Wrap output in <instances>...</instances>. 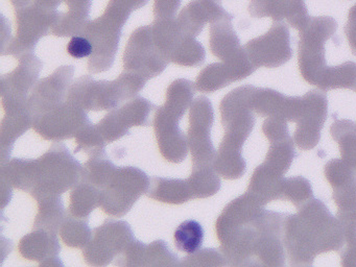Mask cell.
Masks as SVG:
<instances>
[{
    "label": "cell",
    "mask_w": 356,
    "mask_h": 267,
    "mask_svg": "<svg viewBox=\"0 0 356 267\" xmlns=\"http://www.w3.org/2000/svg\"><path fill=\"white\" fill-rule=\"evenodd\" d=\"M157 108L145 98H134L122 108H113L97 127L105 141L110 143L128 135L130 127L151 125L153 121L149 114Z\"/></svg>",
    "instance_id": "obj_12"
},
{
    "label": "cell",
    "mask_w": 356,
    "mask_h": 267,
    "mask_svg": "<svg viewBox=\"0 0 356 267\" xmlns=\"http://www.w3.org/2000/svg\"><path fill=\"white\" fill-rule=\"evenodd\" d=\"M60 235L66 245L70 248H84L92 237L88 218H80L67 213L60 227Z\"/></svg>",
    "instance_id": "obj_26"
},
{
    "label": "cell",
    "mask_w": 356,
    "mask_h": 267,
    "mask_svg": "<svg viewBox=\"0 0 356 267\" xmlns=\"http://www.w3.org/2000/svg\"><path fill=\"white\" fill-rule=\"evenodd\" d=\"M145 83L143 77L127 70L112 81H97L90 75H83L70 85L66 99L86 111L113 110L137 95Z\"/></svg>",
    "instance_id": "obj_3"
},
{
    "label": "cell",
    "mask_w": 356,
    "mask_h": 267,
    "mask_svg": "<svg viewBox=\"0 0 356 267\" xmlns=\"http://www.w3.org/2000/svg\"><path fill=\"white\" fill-rule=\"evenodd\" d=\"M19 65L13 72L1 77L3 106L7 115L17 114L28 110V94L36 85L43 63L28 52L18 56Z\"/></svg>",
    "instance_id": "obj_7"
},
{
    "label": "cell",
    "mask_w": 356,
    "mask_h": 267,
    "mask_svg": "<svg viewBox=\"0 0 356 267\" xmlns=\"http://www.w3.org/2000/svg\"><path fill=\"white\" fill-rule=\"evenodd\" d=\"M11 2L14 8H19L32 3L33 0H11Z\"/></svg>",
    "instance_id": "obj_36"
},
{
    "label": "cell",
    "mask_w": 356,
    "mask_h": 267,
    "mask_svg": "<svg viewBox=\"0 0 356 267\" xmlns=\"http://www.w3.org/2000/svg\"><path fill=\"white\" fill-rule=\"evenodd\" d=\"M188 181L195 198L213 195L220 188V179L211 166L193 167Z\"/></svg>",
    "instance_id": "obj_29"
},
{
    "label": "cell",
    "mask_w": 356,
    "mask_h": 267,
    "mask_svg": "<svg viewBox=\"0 0 356 267\" xmlns=\"http://www.w3.org/2000/svg\"><path fill=\"white\" fill-rule=\"evenodd\" d=\"M243 48L256 68L281 66L293 56L289 31L282 21H274L266 35L251 40Z\"/></svg>",
    "instance_id": "obj_11"
},
{
    "label": "cell",
    "mask_w": 356,
    "mask_h": 267,
    "mask_svg": "<svg viewBox=\"0 0 356 267\" xmlns=\"http://www.w3.org/2000/svg\"><path fill=\"white\" fill-rule=\"evenodd\" d=\"M195 91L193 81L183 79H177L168 87L165 104L160 106V110L170 118L180 121L187 108L193 104Z\"/></svg>",
    "instance_id": "obj_21"
},
{
    "label": "cell",
    "mask_w": 356,
    "mask_h": 267,
    "mask_svg": "<svg viewBox=\"0 0 356 267\" xmlns=\"http://www.w3.org/2000/svg\"><path fill=\"white\" fill-rule=\"evenodd\" d=\"M233 15L220 19L210 25V49L220 60H233L243 52L238 37L232 25Z\"/></svg>",
    "instance_id": "obj_18"
},
{
    "label": "cell",
    "mask_w": 356,
    "mask_h": 267,
    "mask_svg": "<svg viewBox=\"0 0 356 267\" xmlns=\"http://www.w3.org/2000/svg\"><path fill=\"white\" fill-rule=\"evenodd\" d=\"M149 179L136 167H118L106 187L101 190L99 207L111 216L122 217L132 209L136 200L147 193Z\"/></svg>",
    "instance_id": "obj_5"
},
{
    "label": "cell",
    "mask_w": 356,
    "mask_h": 267,
    "mask_svg": "<svg viewBox=\"0 0 356 267\" xmlns=\"http://www.w3.org/2000/svg\"><path fill=\"white\" fill-rule=\"evenodd\" d=\"M222 257L216 252V250L212 248H206V250H197V252L191 254V256L184 258V260L179 265H195V266H204V265H224V262H220Z\"/></svg>",
    "instance_id": "obj_32"
},
{
    "label": "cell",
    "mask_w": 356,
    "mask_h": 267,
    "mask_svg": "<svg viewBox=\"0 0 356 267\" xmlns=\"http://www.w3.org/2000/svg\"><path fill=\"white\" fill-rule=\"evenodd\" d=\"M33 127V117L29 110L17 114L6 115L1 125V149H3V166L10 158L15 140L24 135V131Z\"/></svg>",
    "instance_id": "obj_23"
},
{
    "label": "cell",
    "mask_w": 356,
    "mask_h": 267,
    "mask_svg": "<svg viewBox=\"0 0 356 267\" xmlns=\"http://www.w3.org/2000/svg\"><path fill=\"white\" fill-rule=\"evenodd\" d=\"M170 62L154 39L152 25L138 27L131 35L124 50V70L149 81L161 74Z\"/></svg>",
    "instance_id": "obj_6"
},
{
    "label": "cell",
    "mask_w": 356,
    "mask_h": 267,
    "mask_svg": "<svg viewBox=\"0 0 356 267\" xmlns=\"http://www.w3.org/2000/svg\"><path fill=\"white\" fill-rule=\"evenodd\" d=\"M189 148L193 156V167L211 166L216 159V149L210 140V129L213 123L211 102L205 96H200L191 104L189 114Z\"/></svg>",
    "instance_id": "obj_10"
},
{
    "label": "cell",
    "mask_w": 356,
    "mask_h": 267,
    "mask_svg": "<svg viewBox=\"0 0 356 267\" xmlns=\"http://www.w3.org/2000/svg\"><path fill=\"white\" fill-rule=\"evenodd\" d=\"M220 0H193L179 14L177 21L185 35L197 37L206 23H213L229 16Z\"/></svg>",
    "instance_id": "obj_15"
},
{
    "label": "cell",
    "mask_w": 356,
    "mask_h": 267,
    "mask_svg": "<svg viewBox=\"0 0 356 267\" xmlns=\"http://www.w3.org/2000/svg\"><path fill=\"white\" fill-rule=\"evenodd\" d=\"M235 81L232 70L227 63L208 65L200 72L195 87L201 92H213Z\"/></svg>",
    "instance_id": "obj_25"
},
{
    "label": "cell",
    "mask_w": 356,
    "mask_h": 267,
    "mask_svg": "<svg viewBox=\"0 0 356 267\" xmlns=\"http://www.w3.org/2000/svg\"><path fill=\"white\" fill-rule=\"evenodd\" d=\"M74 72V66H62L35 85L28 99V110L33 119L64 102Z\"/></svg>",
    "instance_id": "obj_13"
},
{
    "label": "cell",
    "mask_w": 356,
    "mask_h": 267,
    "mask_svg": "<svg viewBox=\"0 0 356 267\" xmlns=\"http://www.w3.org/2000/svg\"><path fill=\"white\" fill-rule=\"evenodd\" d=\"M99 196L101 190L81 179L70 194V214L80 218H88L90 213L99 206Z\"/></svg>",
    "instance_id": "obj_24"
},
{
    "label": "cell",
    "mask_w": 356,
    "mask_h": 267,
    "mask_svg": "<svg viewBox=\"0 0 356 267\" xmlns=\"http://www.w3.org/2000/svg\"><path fill=\"white\" fill-rule=\"evenodd\" d=\"M61 246L58 241L57 233L43 229L24 236L19 243V252L28 260L41 261L40 265L58 266L63 263L59 254Z\"/></svg>",
    "instance_id": "obj_17"
},
{
    "label": "cell",
    "mask_w": 356,
    "mask_h": 267,
    "mask_svg": "<svg viewBox=\"0 0 356 267\" xmlns=\"http://www.w3.org/2000/svg\"><path fill=\"white\" fill-rule=\"evenodd\" d=\"M153 124L162 156L172 163L185 160L188 142L179 127V121L168 118L157 108Z\"/></svg>",
    "instance_id": "obj_16"
},
{
    "label": "cell",
    "mask_w": 356,
    "mask_h": 267,
    "mask_svg": "<svg viewBox=\"0 0 356 267\" xmlns=\"http://www.w3.org/2000/svg\"><path fill=\"white\" fill-rule=\"evenodd\" d=\"M345 33L349 41L352 54L356 56V4L350 8L348 21L346 23Z\"/></svg>",
    "instance_id": "obj_35"
},
{
    "label": "cell",
    "mask_w": 356,
    "mask_h": 267,
    "mask_svg": "<svg viewBox=\"0 0 356 267\" xmlns=\"http://www.w3.org/2000/svg\"><path fill=\"white\" fill-rule=\"evenodd\" d=\"M67 52L74 58H87L92 54L93 45L88 38L82 35H74L68 43Z\"/></svg>",
    "instance_id": "obj_33"
},
{
    "label": "cell",
    "mask_w": 356,
    "mask_h": 267,
    "mask_svg": "<svg viewBox=\"0 0 356 267\" xmlns=\"http://www.w3.org/2000/svg\"><path fill=\"white\" fill-rule=\"evenodd\" d=\"M133 12L132 6L124 0H109L105 13L87 23L82 35L88 38L93 45L88 60L90 72H104L111 68L118 54L122 27Z\"/></svg>",
    "instance_id": "obj_2"
},
{
    "label": "cell",
    "mask_w": 356,
    "mask_h": 267,
    "mask_svg": "<svg viewBox=\"0 0 356 267\" xmlns=\"http://www.w3.org/2000/svg\"><path fill=\"white\" fill-rule=\"evenodd\" d=\"M203 45L195 38L184 35L170 56V62L185 67H197L205 60Z\"/></svg>",
    "instance_id": "obj_28"
},
{
    "label": "cell",
    "mask_w": 356,
    "mask_h": 267,
    "mask_svg": "<svg viewBox=\"0 0 356 267\" xmlns=\"http://www.w3.org/2000/svg\"><path fill=\"white\" fill-rule=\"evenodd\" d=\"M147 195L158 202L183 204L195 198L188 179L152 177Z\"/></svg>",
    "instance_id": "obj_20"
},
{
    "label": "cell",
    "mask_w": 356,
    "mask_h": 267,
    "mask_svg": "<svg viewBox=\"0 0 356 267\" xmlns=\"http://www.w3.org/2000/svg\"><path fill=\"white\" fill-rule=\"evenodd\" d=\"M90 122L86 110L66 99L33 119L35 131L47 140L61 141L76 137Z\"/></svg>",
    "instance_id": "obj_9"
},
{
    "label": "cell",
    "mask_w": 356,
    "mask_h": 267,
    "mask_svg": "<svg viewBox=\"0 0 356 267\" xmlns=\"http://www.w3.org/2000/svg\"><path fill=\"white\" fill-rule=\"evenodd\" d=\"M134 239L132 229L126 221L106 220L93 231L83 256L88 264L105 266L118 258Z\"/></svg>",
    "instance_id": "obj_8"
},
{
    "label": "cell",
    "mask_w": 356,
    "mask_h": 267,
    "mask_svg": "<svg viewBox=\"0 0 356 267\" xmlns=\"http://www.w3.org/2000/svg\"><path fill=\"white\" fill-rule=\"evenodd\" d=\"M181 6V0H155L154 16L156 20L174 19Z\"/></svg>",
    "instance_id": "obj_34"
},
{
    "label": "cell",
    "mask_w": 356,
    "mask_h": 267,
    "mask_svg": "<svg viewBox=\"0 0 356 267\" xmlns=\"http://www.w3.org/2000/svg\"><path fill=\"white\" fill-rule=\"evenodd\" d=\"M337 23L332 17H310L300 29L299 66L302 75L309 83H320L328 67L325 58V44L335 39Z\"/></svg>",
    "instance_id": "obj_4"
},
{
    "label": "cell",
    "mask_w": 356,
    "mask_h": 267,
    "mask_svg": "<svg viewBox=\"0 0 356 267\" xmlns=\"http://www.w3.org/2000/svg\"><path fill=\"white\" fill-rule=\"evenodd\" d=\"M39 211L34 222L35 229L57 233L65 219L66 211L60 195L42 196L37 200Z\"/></svg>",
    "instance_id": "obj_22"
},
{
    "label": "cell",
    "mask_w": 356,
    "mask_h": 267,
    "mask_svg": "<svg viewBox=\"0 0 356 267\" xmlns=\"http://www.w3.org/2000/svg\"><path fill=\"white\" fill-rule=\"evenodd\" d=\"M84 166L62 143L53 144L49 152L36 160H28V192L35 200L61 195L82 179Z\"/></svg>",
    "instance_id": "obj_1"
},
{
    "label": "cell",
    "mask_w": 356,
    "mask_h": 267,
    "mask_svg": "<svg viewBox=\"0 0 356 267\" xmlns=\"http://www.w3.org/2000/svg\"><path fill=\"white\" fill-rule=\"evenodd\" d=\"M158 265H179L178 256L166 245L163 240H156L147 246L143 266Z\"/></svg>",
    "instance_id": "obj_31"
},
{
    "label": "cell",
    "mask_w": 356,
    "mask_h": 267,
    "mask_svg": "<svg viewBox=\"0 0 356 267\" xmlns=\"http://www.w3.org/2000/svg\"><path fill=\"white\" fill-rule=\"evenodd\" d=\"M249 13L254 18L270 17L273 21L286 20L298 31L309 20L304 0H250Z\"/></svg>",
    "instance_id": "obj_14"
},
{
    "label": "cell",
    "mask_w": 356,
    "mask_h": 267,
    "mask_svg": "<svg viewBox=\"0 0 356 267\" xmlns=\"http://www.w3.org/2000/svg\"><path fill=\"white\" fill-rule=\"evenodd\" d=\"M76 143L74 152H79L80 150L86 152L89 156H95V154H106L105 146L106 141L103 136L99 133L97 124L89 122L85 125L80 133L76 136Z\"/></svg>",
    "instance_id": "obj_30"
},
{
    "label": "cell",
    "mask_w": 356,
    "mask_h": 267,
    "mask_svg": "<svg viewBox=\"0 0 356 267\" xmlns=\"http://www.w3.org/2000/svg\"><path fill=\"white\" fill-rule=\"evenodd\" d=\"M65 12H60L57 22L51 29V33L57 37H70L82 35L85 26L89 22V13L92 0H64Z\"/></svg>",
    "instance_id": "obj_19"
},
{
    "label": "cell",
    "mask_w": 356,
    "mask_h": 267,
    "mask_svg": "<svg viewBox=\"0 0 356 267\" xmlns=\"http://www.w3.org/2000/svg\"><path fill=\"white\" fill-rule=\"evenodd\" d=\"M174 239L177 250L193 254L200 250L203 244V227L193 219L183 221L175 231Z\"/></svg>",
    "instance_id": "obj_27"
}]
</instances>
